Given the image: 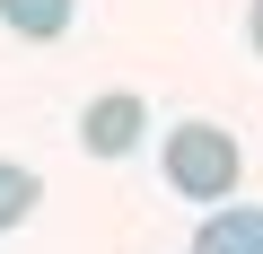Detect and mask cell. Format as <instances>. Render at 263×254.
<instances>
[{
  "label": "cell",
  "mask_w": 263,
  "mask_h": 254,
  "mask_svg": "<svg viewBox=\"0 0 263 254\" xmlns=\"http://www.w3.org/2000/svg\"><path fill=\"white\" fill-rule=\"evenodd\" d=\"M237 141L219 132V123H176L167 132V184L184 193V202H228L237 193Z\"/></svg>",
  "instance_id": "obj_1"
},
{
  "label": "cell",
  "mask_w": 263,
  "mask_h": 254,
  "mask_svg": "<svg viewBox=\"0 0 263 254\" xmlns=\"http://www.w3.org/2000/svg\"><path fill=\"white\" fill-rule=\"evenodd\" d=\"M141 123H149V114H141V96H123V88H114V96H97V105L79 114V141H88L97 158H123L132 141H141Z\"/></svg>",
  "instance_id": "obj_2"
},
{
  "label": "cell",
  "mask_w": 263,
  "mask_h": 254,
  "mask_svg": "<svg viewBox=\"0 0 263 254\" xmlns=\"http://www.w3.org/2000/svg\"><path fill=\"white\" fill-rule=\"evenodd\" d=\"M193 254H263V210H211L202 228H193Z\"/></svg>",
  "instance_id": "obj_3"
},
{
  "label": "cell",
  "mask_w": 263,
  "mask_h": 254,
  "mask_svg": "<svg viewBox=\"0 0 263 254\" xmlns=\"http://www.w3.org/2000/svg\"><path fill=\"white\" fill-rule=\"evenodd\" d=\"M0 27L27 35V44H53V35L70 27V0H0Z\"/></svg>",
  "instance_id": "obj_4"
},
{
  "label": "cell",
  "mask_w": 263,
  "mask_h": 254,
  "mask_svg": "<svg viewBox=\"0 0 263 254\" xmlns=\"http://www.w3.org/2000/svg\"><path fill=\"white\" fill-rule=\"evenodd\" d=\"M35 193H44V184H35L27 167H9V158H0V228H18V219L35 210Z\"/></svg>",
  "instance_id": "obj_5"
},
{
  "label": "cell",
  "mask_w": 263,
  "mask_h": 254,
  "mask_svg": "<svg viewBox=\"0 0 263 254\" xmlns=\"http://www.w3.org/2000/svg\"><path fill=\"white\" fill-rule=\"evenodd\" d=\"M246 35H254V53H263V0H254V9H246Z\"/></svg>",
  "instance_id": "obj_6"
}]
</instances>
